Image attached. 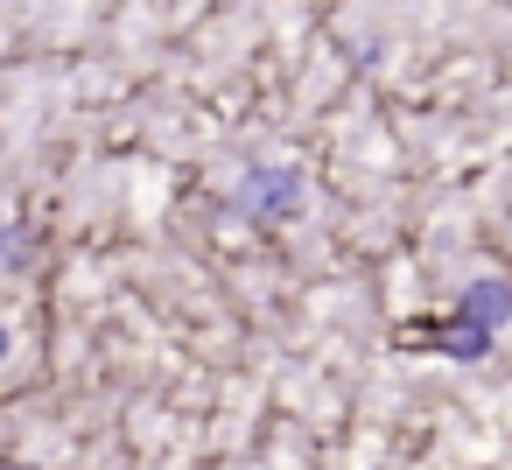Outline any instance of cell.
<instances>
[{
  "label": "cell",
  "instance_id": "cell-3",
  "mask_svg": "<svg viewBox=\"0 0 512 470\" xmlns=\"http://www.w3.org/2000/svg\"><path fill=\"white\" fill-rule=\"evenodd\" d=\"M0 358H8V330H0Z\"/></svg>",
  "mask_w": 512,
  "mask_h": 470
},
{
  "label": "cell",
  "instance_id": "cell-1",
  "mask_svg": "<svg viewBox=\"0 0 512 470\" xmlns=\"http://www.w3.org/2000/svg\"><path fill=\"white\" fill-rule=\"evenodd\" d=\"M505 323H512V281L484 274V281H470V288H463V302L428 330V344H435L442 358H463V365H470V358H484V351H491V337H498Z\"/></svg>",
  "mask_w": 512,
  "mask_h": 470
},
{
  "label": "cell",
  "instance_id": "cell-4",
  "mask_svg": "<svg viewBox=\"0 0 512 470\" xmlns=\"http://www.w3.org/2000/svg\"><path fill=\"white\" fill-rule=\"evenodd\" d=\"M8 470H22V463H8Z\"/></svg>",
  "mask_w": 512,
  "mask_h": 470
},
{
  "label": "cell",
  "instance_id": "cell-2",
  "mask_svg": "<svg viewBox=\"0 0 512 470\" xmlns=\"http://www.w3.org/2000/svg\"><path fill=\"white\" fill-rule=\"evenodd\" d=\"M239 211L260 218V225L295 218V211H302V169H288V162H253L246 183H239Z\"/></svg>",
  "mask_w": 512,
  "mask_h": 470
}]
</instances>
